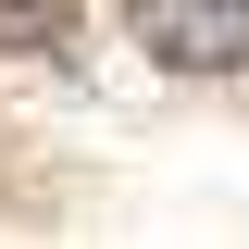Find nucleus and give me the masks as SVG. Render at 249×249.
Returning <instances> with one entry per match:
<instances>
[{"label": "nucleus", "mask_w": 249, "mask_h": 249, "mask_svg": "<svg viewBox=\"0 0 249 249\" xmlns=\"http://www.w3.org/2000/svg\"><path fill=\"white\" fill-rule=\"evenodd\" d=\"M124 37L162 75H237L249 62V0H124Z\"/></svg>", "instance_id": "1"}, {"label": "nucleus", "mask_w": 249, "mask_h": 249, "mask_svg": "<svg viewBox=\"0 0 249 249\" xmlns=\"http://www.w3.org/2000/svg\"><path fill=\"white\" fill-rule=\"evenodd\" d=\"M88 0H0V50H62Z\"/></svg>", "instance_id": "2"}]
</instances>
